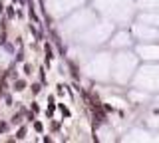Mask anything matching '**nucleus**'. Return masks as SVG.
<instances>
[{
  "instance_id": "11",
  "label": "nucleus",
  "mask_w": 159,
  "mask_h": 143,
  "mask_svg": "<svg viewBox=\"0 0 159 143\" xmlns=\"http://www.w3.org/2000/svg\"><path fill=\"white\" fill-rule=\"evenodd\" d=\"M12 123H20V113H16V115L12 117Z\"/></svg>"
},
{
  "instance_id": "3",
  "label": "nucleus",
  "mask_w": 159,
  "mask_h": 143,
  "mask_svg": "<svg viewBox=\"0 0 159 143\" xmlns=\"http://www.w3.org/2000/svg\"><path fill=\"white\" fill-rule=\"evenodd\" d=\"M6 16H8V18H14V16H16V12H14V8H12V6H8V8H6Z\"/></svg>"
},
{
  "instance_id": "4",
  "label": "nucleus",
  "mask_w": 159,
  "mask_h": 143,
  "mask_svg": "<svg viewBox=\"0 0 159 143\" xmlns=\"http://www.w3.org/2000/svg\"><path fill=\"white\" fill-rule=\"evenodd\" d=\"M46 56H48V60H54V54H52V48L46 44Z\"/></svg>"
},
{
  "instance_id": "15",
  "label": "nucleus",
  "mask_w": 159,
  "mask_h": 143,
  "mask_svg": "<svg viewBox=\"0 0 159 143\" xmlns=\"http://www.w3.org/2000/svg\"><path fill=\"white\" fill-rule=\"evenodd\" d=\"M20 2H22V4H24V2H28V0H20Z\"/></svg>"
},
{
  "instance_id": "2",
  "label": "nucleus",
  "mask_w": 159,
  "mask_h": 143,
  "mask_svg": "<svg viewBox=\"0 0 159 143\" xmlns=\"http://www.w3.org/2000/svg\"><path fill=\"white\" fill-rule=\"evenodd\" d=\"M24 137H26V127L18 129V133H16V139H24Z\"/></svg>"
},
{
  "instance_id": "12",
  "label": "nucleus",
  "mask_w": 159,
  "mask_h": 143,
  "mask_svg": "<svg viewBox=\"0 0 159 143\" xmlns=\"http://www.w3.org/2000/svg\"><path fill=\"white\" fill-rule=\"evenodd\" d=\"M32 111H34V113H38V111H40V107H38V104H32Z\"/></svg>"
},
{
  "instance_id": "6",
  "label": "nucleus",
  "mask_w": 159,
  "mask_h": 143,
  "mask_svg": "<svg viewBox=\"0 0 159 143\" xmlns=\"http://www.w3.org/2000/svg\"><path fill=\"white\" fill-rule=\"evenodd\" d=\"M4 131H8V123L6 121H0V133H4Z\"/></svg>"
},
{
  "instance_id": "7",
  "label": "nucleus",
  "mask_w": 159,
  "mask_h": 143,
  "mask_svg": "<svg viewBox=\"0 0 159 143\" xmlns=\"http://www.w3.org/2000/svg\"><path fill=\"white\" fill-rule=\"evenodd\" d=\"M34 129H36V131H38V133H40V131L44 129V125L40 123V121H34Z\"/></svg>"
},
{
  "instance_id": "14",
  "label": "nucleus",
  "mask_w": 159,
  "mask_h": 143,
  "mask_svg": "<svg viewBox=\"0 0 159 143\" xmlns=\"http://www.w3.org/2000/svg\"><path fill=\"white\" fill-rule=\"evenodd\" d=\"M2 10H4V8H2V2H0V12H2Z\"/></svg>"
},
{
  "instance_id": "13",
  "label": "nucleus",
  "mask_w": 159,
  "mask_h": 143,
  "mask_svg": "<svg viewBox=\"0 0 159 143\" xmlns=\"http://www.w3.org/2000/svg\"><path fill=\"white\" fill-rule=\"evenodd\" d=\"M4 101H6V105H12V98H10V96H6V99H4Z\"/></svg>"
},
{
  "instance_id": "9",
  "label": "nucleus",
  "mask_w": 159,
  "mask_h": 143,
  "mask_svg": "<svg viewBox=\"0 0 159 143\" xmlns=\"http://www.w3.org/2000/svg\"><path fill=\"white\" fill-rule=\"evenodd\" d=\"M16 60H18V62H22V60H24V52H22V50L16 54Z\"/></svg>"
},
{
  "instance_id": "10",
  "label": "nucleus",
  "mask_w": 159,
  "mask_h": 143,
  "mask_svg": "<svg viewBox=\"0 0 159 143\" xmlns=\"http://www.w3.org/2000/svg\"><path fill=\"white\" fill-rule=\"evenodd\" d=\"M60 111H62V113H64V115H70V111L66 109V105H60Z\"/></svg>"
},
{
  "instance_id": "5",
  "label": "nucleus",
  "mask_w": 159,
  "mask_h": 143,
  "mask_svg": "<svg viewBox=\"0 0 159 143\" xmlns=\"http://www.w3.org/2000/svg\"><path fill=\"white\" fill-rule=\"evenodd\" d=\"M40 90H42L40 82H38V84H34V85H32V93H40Z\"/></svg>"
},
{
  "instance_id": "8",
  "label": "nucleus",
  "mask_w": 159,
  "mask_h": 143,
  "mask_svg": "<svg viewBox=\"0 0 159 143\" xmlns=\"http://www.w3.org/2000/svg\"><path fill=\"white\" fill-rule=\"evenodd\" d=\"M24 74H32V66L30 64H24Z\"/></svg>"
},
{
  "instance_id": "1",
  "label": "nucleus",
  "mask_w": 159,
  "mask_h": 143,
  "mask_svg": "<svg viewBox=\"0 0 159 143\" xmlns=\"http://www.w3.org/2000/svg\"><path fill=\"white\" fill-rule=\"evenodd\" d=\"M24 88H28V85H26V82H22V80H18V82L14 84V90L16 91H24Z\"/></svg>"
}]
</instances>
